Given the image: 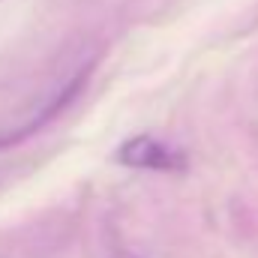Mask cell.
<instances>
[{"instance_id": "cell-1", "label": "cell", "mask_w": 258, "mask_h": 258, "mask_svg": "<svg viewBox=\"0 0 258 258\" xmlns=\"http://www.w3.org/2000/svg\"><path fill=\"white\" fill-rule=\"evenodd\" d=\"M117 159L132 168H177V162H180L162 141L147 138V135L123 141L117 150Z\"/></svg>"}]
</instances>
